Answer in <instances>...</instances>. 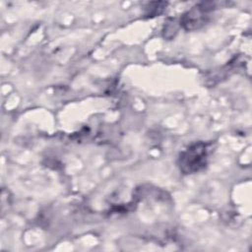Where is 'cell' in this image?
Wrapping results in <instances>:
<instances>
[{
    "label": "cell",
    "instance_id": "6da1fadb",
    "mask_svg": "<svg viewBox=\"0 0 252 252\" xmlns=\"http://www.w3.org/2000/svg\"><path fill=\"white\" fill-rule=\"evenodd\" d=\"M207 146L203 143L190 147L180 157V167L186 173L198 171L206 163Z\"/></svg>",
    "mask_w": 252,
    "mask_h": 252
}]
</instances>
